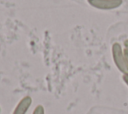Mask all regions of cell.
I'll return each instance as SVG.
<instances>
[{
  "instance_id": "6",
  "label": "cell",
  "mask_w": 128,
  "mask_h": 114,
  "mask_svg": "<svg viewBox=\"0 0 128 114\" xmlns=\"http://www.w3.org/2000/svg\"><path fill=\"white\" fill-rule=\"evenodd\" d=\"M124 55L126 57V60H127V63H128V49L124 48Z\"/></svg>"
},
{
  "instance_id": "1",
  "label": "cell",
  "mask_w": 128,
  "mask_h": 114,
  "mask_svg": "<svg viewBox=\"0 0 128 114\" xmlns=\"http://www.w3.org/2000/svg\"><path fill=\"white\" fill-rule=\"evenodd\" d=\"M112 58L117 69L123 74H128V63L124 55V49L118 42L112 45Z\"/></svg>"
},
{
  "instance_id": "4",
  "label": "cell",
  "mask_w": 128,
  "mask_h": 114,
  "mask_svg": "<svg viewBox=\"0 0 128 114\" xmlns=\"http://www.w3.org/2000/svg\"><path fill=\"white\" fill-rule=\"evenodd\" d=\"M32 114H45V109L42 105H38V106L35 107Z\"/></svg>"
},
{
  "instance_id": "5",
  "label": "cell",
  "mask_w": 128,
  "mask_h": 114,
  "mask_svg": "<svg viewBox=\"0 0 128 114\" xmlns=\"http://www.w3.org/2000/svg\"><path fill=\"white\" fill-rule=\"evenodd\" d=\"M122 79H123L124 83L128 86V74H123V75H122Z\"/></svg>"
},
{
  "instance_id": "3",
  "label": "cell",
  "mask_w": 128,
  "mask_h": 114,
  "mask_svg": "<svg viewBox=\"0 0 128 114\" xmlns=\"http://www.w3.org/2000/svg\"><path fill=\"white\" fill-rule=\"evenodd\" d=\"M32 105V98L30 96L23 97L16 105L12 114H26Z\"/></svg>"
},
{
  "instance_id": "7",
  "label": "cell",
  "mask_w": 128,
  "mask_h": 114,
  "mask_svg": "<svg viewBox=\"0 0 128 114\" xmlns=\"http://www.w3.org/2000/svg\"><path fill=\"white\" fill-rule=\"evenodd\" d=\"M124 48L128 49V39H126V40L124 41Z\"/></svg>"
},
{
  "instance_id": "2",
  "label": "cell",
  "mask_w": 128,
  "mask_h": 114,
  "mask_svg": "<svg viewBox=\"0 0 128 114\" xmlns=\"http://www.w3.org/2000/svg\"><path fill=\"white\" fill-rule=\"evenodd\" d=\"M88 4L99 10H113L123 4V0H87Z\"/></svg>"
}]
</instances>
